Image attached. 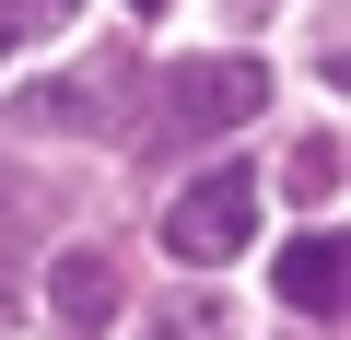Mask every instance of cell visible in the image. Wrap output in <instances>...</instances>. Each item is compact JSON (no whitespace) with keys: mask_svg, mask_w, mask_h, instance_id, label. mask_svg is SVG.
I'll return each mask as SVG.
<instances>
[{"mask_svg":"<svg viewBox=\"0 0 351 340\" xmlns=\"http://www.w3.org/2000/svg\"><path fill=\"white\" fill-rule=\"evenodd\" d=\"M47 317H59L71 340H106V328H117V270H106L94 247H71V258L47 270Z\"/></svg>","mask_w":351,"mask_h":340,"instance_id":"277c9868","label":"cell"},{"mask_svg":"<svg viewBox=\"0 0 351 340\" xmlns=\"http://www.w3.org/2000/svg\"><path fill=\"white\" fill-rule=\"evenodd\" d=\"M12 305H24V282H12V258H0V328H12Z\"/></svg>","mask_w":351,"mask_h":340,"instance_id":"9c48e42d","label":"cell"},{"mask_svg":"<svg viewBox=\"0 0 351 340\" xmlns=\"http://www.w3.org/2000/svg\"><path fill=\"white\" fill-rule=\"evenodd\" d=\"M328 188H339V152L304 141V152H293V200H328Z\"/></svg>","mask_w":351,"mask_h":340,"instance_id":"ba28073f","label":"cell"},{"mask_svg":"<svg viewBox=\"0 0 351 340\" xmlns=\"http://www.w3.org/2000/svg\"><path fill=\"white\" fill-rule=\"evenodd\" d=\"M281 305L339 317V235H293V247H281Z\"/></svg>","mask_w":351,"mask_h":340,"instance_id":"5b68a950","label":"cell"},{"mask_svg":"<svg viewBox=\"0 0 351 340\" xmlns=\"http://www.w3.org/2000/svg\"><path fill=\"white\" fill-rule=\"evenodd\" d=\"M246 223H258V177H246V164H211V177H188V188H176L164 247L188 258V270H223V258L246 247Z\"/></svg>","mask_w":351,"mask_h":340,"instance_id":"7a4b0ae2","label":"cell"},{"mask_svg":"<svg viewBox=\"0 0 351 340\" xmlns=\"http://www.w3.org/2000/svg\"><path fill=\"white\" fill-rule=\"evenodd\" d=\"M141 340H223V305H164Z\"/></svg>","mask_w":351,"mask_h":340,"instance_id":"52a82bcc","label":"cell"},{"mask_svg":"<svg viewBox=\"0 0 351 340\" xmlns=\"http://www.w3.org/2000/svg\"><path fill=\"white\" fill-rule=\"evenodd\" d=\"M129 12H164V0H129Z\"/></svg>","mask_w":351,"mask_h":340,"instance_id":"30bf717a","label":"cell"},{"mask_svg":"<svg viewBox=\"0 0 351 340\" xmlns=\"http://www.w3.org/2000/svg\"><path fill=\"white\" fill-rule=\"evenodd\" d=\"M71 12H82V0H0V59L36 47V36H71Z\"/></svg>","mask_w":351,"mask_h":340,"instance_id":"8992f818","label":"cell"},{"mask_svg":"<svg viewBox=\"0 0 351 340\" xmlns=\"http://www.w3.org/2000/svg\"><path fill=\"white\" fill-rule=\"evenodd\" d=\"M258 106H269V71H258L246 47H234V59H176V71L152 82V117H141V129H152V141H223V129H246Z\"/></svg>","mask_w":351,"mask_h":340,"instance_id":"6da1fadb","label":"cell"},{"mask_svg":"<svg viewBox=\"0 0 351 340\" xmlns=\"http://www.w3.org/2000/svg\"><path fill=\"white\" fill-rule=\"evenodd\" d=\"M129 94H141V59H129V47H94L82 71H59L47 94H24V117H12V129H117V117H129Z\"/></svg>","mask_w":351,"mask_h":340,"instance_id":"3957f363","label":"cell"}]
</instances>
